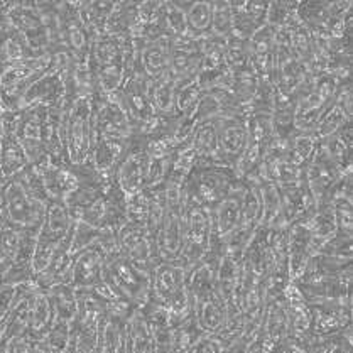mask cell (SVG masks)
Returning <instances> with one entry per match:
<instances>
[{"label":"cell","instance_id":"obj_1","mask_svg":"<svg viewBox=\"0 0 353 353\" xmlns=\"http://www.w3.org/2000/svg\"><path fill=\"white\" fill-rule=\"evenodd\" d=\"M90 58L95 73L97 92L114 95L122 86L135 59L139 58V51L135 50L130 34L123 36L103 34L92 41Z\"/></svg>","mask_w":353,"mask_h":353},{"label":"cell","instance_id":"obj_2","mask_svg":"<svg viewBox=\"0 0 353 353\" xmlns=\"http://www.w3.org/2000/svg\"><path fill=\"white\" fill-rule=\"evenodd\" d=\"M188 270L176 262H159L151 272V299L168 311L172 328L193 316Z\"/></svg>","mask_w":353,"mask_h":353},{"label":"cell","instance_id":"obj_3","mask_svg":"<svg viewBox=\"0 0 353 353\" xmlns=\"http://www.w3.org/2000/svg\"><path fill=\"white\" fill-rule=\"evenodd\" d=\"M242 185L235 168L225 164H194L185 185V196L213 210Z\"/></svg>","mask_w":353,"mask_h":353},{"label":"cell","instance_id":"obj_4","mask_svg":"<svg viewBox=\"0 0 353 353\" xmlns=\"http://www.w3.org/2000/svg\"><path fill=\"white\" fill-rule=\"evenodd\" d=\"M93 135V95L80 97L71 103L65 123L66 163L78 166L90 159Z\"/></svg>","mask_w":353,"mask_h":353},{"label":"cell","instance_id":"obj_5","mask_svg":"<svg viewBox=\"0 0 353 353\" xmlns=\"http://www.w3.org/2000/svg\"><path fill=\"white\" fill-rule=\"evenodd\" d=\"M183 252L176 264L188 270L198 264L208 250L212 240V210L190 201L186 196L183 206Z\"/></svg>","mask_w":353,"mask_h":353},{"label":"cell","instance_id":"obj_6","mask_svg":"<svg viewBox=\"0 0 353 353\" xmlns=\"http://www.w3.org/2000/svg\"><path fill=\"white\" fill-rule=\"evenodd\" d=\"M105 281L137 310L151 299V274L135 268L122 252L105 262Z\"/></svg>","mask_w":353,"mask_h":353},{"label":"cell","instance_id":"obj_7","mask_svg":"<svg viewBox=\"0 0 353 353\" xmlns=\"http://www.w3.org/2000/svg\"><path fill=\"white\" fill-rule=\"evenodd\" d=\"M51 130L52 107H32L28 110H21L16 135L32 166H39L46 161H51L48 154Z\"/></svg>","mask_w":353,"mask_h":353},{"label":"cell","instance_id":"obj_8","mask_svg":"<svg viewBox=\"0 0 353 353\" xmlns=\"http://www.w3.org/2000/svg\"><path fill=\"white\" fill-rule=\"evenodd\" d=\"M52 56L31 58L0 66V97L10 112H21L26 92L51 66Z\"/></svg>","mask_w":353,"mask_h":353},{"label":"cell","instance_id":"obj_9","mask_svg":"<svg viewBox=\"0 0 353 353\" xmlns=\"http://www.w3.org/2000/svg\"><path fill=\"white\" fill-rule=\"evenodd\" d=\"M338 85L340 81L328 71L313 77L311 86L299 97L296 103L294 127L298 132H311L314 129L318 120L335 100Z\"/></svg>","mask_w":353,"mask_h":353},{"label":"cell","instance_id":"obj_10","mask_svg":"<svg viewBox=\"0 0 353 353\" xmlns=\"http://www.w3.org/2000/svg\"><path fill=\"white\" fill-rule=\"evenodd\" d=\"M0 193L6 206L7 223L19 230H39L48 205L37 201L17 176L3 183Z\"/></svg>","mask_w":353,"mask_h":353},{"label":"cell","instance_id":"obj_11","mask_svg":"<svg viewBox=\"0 0 353 353\" xmlns=\"http://www.w3.org/2000/svg\"><path fill=\"white\" fill-rule=\"evenodd\" d=\"M149 168H151V156L145 148V142L134 134L127 142L122 159L114 172L115 183L127 198L149 188Z\"/></svg>","mask_w":353,"mask_h":353},{"label":"cell","instance_id":"obj_12","mask_svg":"<svg viewBox=\"0 0 353 353\" xmlns=\"http://www.w3.org/2000/svg\"><path fill=\"white\" fill-rule=\"evenodd\" d=\"M93 129L95 135L115 141H129L134 135V125L123 108L117 93L95 92L93 95Z\"/></svg>","mask_w":353,"mask_h":353},{"label":"cell","instance_id":"obj_13","mask_svg":"<svg viewBox=\"0 0 353 353\" xmlns=\"http://www.w3.org/2000/svg\"><path fill=\"white\" fill-rule=\"evenodd\" d=\"M307 303L352 298V265L333 276H301L292 281Z\"/></svg>","mask_w":353,"mask_h":353},{"label":"cell","instance_id":"obj_14","mask_svg":"<svg viewBox=\"0 0 353 353\" xmlns=\"http://www.w3.org/2000/svg\"><path fill=\"white\" fill-rule=\"evenodd\" d=\"M119 249L130 262L144 272L151 274L152 269L159 264L156 255V245L152 236L142 225L125 221L119 228Z\"/></svg>","mask_w":353,"mask_h":353},{"label":"cell","instance_id":"obj_15","mask_svg":"<svg viewBox=\"0 0 353 353\" xmlns=\"http://www.w3.org/2000/svg\"><path fill=\"white\" fill-rule=\"evenodd\" d=\"M307 304L311 311V335H333L352 326L353 299H328Z\"/></svg>","mask_w":353,"mask_h":353},{"label":"cell","instance_id":"obj_16","mask_svg":"<svg viewBox=\"0 0 353 353\" xmlns=\"http://www.w3.org/2000/svg\"><path fill=\"white\" fill-rule=\"evenodd\" d=\"M220 156L225 166L235 168L249 141L247 115H221L215 119Z\"/></svg>","mask_w":353,"mask_h":353},{"label":"cell","instance_id":"obj_17","mask_svg":"<svg viewBox=\"0 0 353 353\" xmlns=\"http://www.w3.org/2000/svg\"><path fill=\"white\" fill-rule=\"evenodd\" d=\"M343 174H347V172H341L336 168V164L326 156L321 145L318 144L316 151H314L313 157H311L306 169H304V181L310 188L311 194L316 201V206L325 205L328 193Z\"/></svg>","mask_w":353,"mask_h":353},{"label":"cell","instance_id":"obj_18","mask_svg":"<svg viewBox=\"0 0 353 353\" xmlns=\"http://www.w3.org/2000/svg\"><path fill=\"white\" fill-rule=\"evenodd\" d=\"M105 259L100 247L92 245L74 257L70 286L77 291H93L105 283Z\"/></svg>","mask_w":353,"mask_h":353},{"label":"cell","instance_id":"obj_19","mask_svg":"<svg viewBox=\"0 0 353 353\" xmlns=\"http://www.w3.org/2000/svg\"><path fill=\"white\" fill-rule=\"evenodd\" d=\"M58 10L66 50L73 56L88 54L92 50V37L81 21L78 2H58Z\"/></svg>","mask_w":353,"mask_h":353},{"label":"cell","instance_id":"obj_20","mask_svg":"<svg viewBox=\"0 0 353 353\" xmlns=\"http://www.w3.org/2000/svg\"><path fill=\"white\" fill-rule=\"evenodd\" d=\"M314 255L313 236L304 221H294L286 230V261L291 281L303 274L307 261Z\"/></svg>","mask_w":353,"mask_h":353},{"label":"cell","instance_id":"obj_21","mask_svg":"<svg viewBox=\"0 0 353 353\" xmlns=\"http://www.w3.org/2000/svg\"><path fill=\"white\" fill-rule=\"evenodd\" d=\"M243 183L230 196L225 198L219 206L212 210V236L227 245L228 240L239 230L242 221Z\"/></svg>","mask_w":353,"mask_h":353},{"label":"cell","instance_id":"obj_22","mask_svg":"<svg viewBox=\"0 0 353 353\" xmlns=\"http://www.w3.org/2000/svg\"><path fill=\"white\" fill-rule=\"evenodd\" d=\"M34 168L39 171L44 190H46L51 201L63 203L78 186H80V179H78L77 172L71 168V164L46 161V163Z\"/></svg>","mask_w":353,"mask_h":353},{"label":"cell","instance_id":"obj_23","mask_svg":"<svg viewBox=\"0 0 353 353\" xmlns=\"http://www.w3.org/2000/svg\"><path fill=\"white\" fill-rule=\"evenodd\" d=\"M201 61L203 54L198 39H191V37L174 39L172 41L171 65H169L168 74L176 83H181V81L190 80L194 74H198Z\"/></svg>","mask_w":353,"mask_h":353},{"label":"cell","instance_id":"obj_24","mask_svg":"<svg viewBox=\"0 0 353 353\" xmlns=\"http://www.w3.org/2000/svg\"><path fill=\"white\" fill-rule=\"evenodd\" d=\"M234 14V32L232 36L250 41L262 26L268 22L269 2H230Z\"/></svg>","mask_w":353,"mask_h":353},{"label":"cell","instance_id":"obj_25","mask_svg":"<svg viewBox=\"0 0 353 353\" xmlns=\"http://www.w3.org/2000/svg\"><path fill=\"white\" fill-rule=\"evenodd\" d=\"M261 335L264 338L265 345L272 352L281 341L289 336V320H288V307L284 294L279 298L268 299L264 311V320H262Z\"/></svg>","mask_w":353,"mask_h":353},{"label":"cell","instance_id":"obj_26","mask_svg":"<svg viewBox=\"0 0 353 353\" xmlns=\"http://www.w3.org/2000/svg\"><path fill=\"white\" fill-rule=\"evenodd\" d=\"M172 37L164 34L154 43L148 44L141 52H139V63H141L142 71L151 81L161 80L169 73V65H171V52H172Z\"/></svg>","mask_w":353,"mask_h":353},{"label":"cell","instance_id":"obj_27","mask_svg":"<svg viewBox=\"0 0 353 353\" xmlns=\"http://www.w3.org/2000/svg\"><path fill=\"white\" fill-rule=\"evenodd\" d=\"M288 307V320H289V338L303 341L311 336V311L310 304L303 298L301 292L294 284H289L284 292Z\"/></svg>","mask_w":353,"mask_h":353},{"label":"cell","instance_id":"obj_28","mask_svg":"<svg viewBox=\"0 0 353 353\" xmlns=\"http://www.w3.org/2000/svg\"><path fill=\"white\" fill-rule=\"evenodd\" d=\"M129 141H115V139H105L93 135L92 152H90V163L99 171L103 178H114V172L117 169L120 159Z\"/></svg>","mask_w":353,"mask_h":353},{"label":"cell","instance_id":"obj_29","mask_svg":"<svg viewBox=\"0 0 353 353\" xmlns=\"http://www.w3.org/2000/svg\"><path fill=\"white\" fill-rule=\"evenodd\" d=\"M216 270H219V265H213L206 261H200L193 268L188 269V294H190L193 310L219 291Z\"/></svg>","mask_w":353,"mask_h":353},{"label":"cell","instance_id":"obj_30","mask_svg":"<svg viewBox=\"0 0 353 353\" xmlns=\"http://www.w3.org/2000/svg\"><path fill=\"white\" fill-rule=\"evenodd\" d=\"M105 316H107L105 307L93 292L78 291V311L71 325V332L97 335Z\"/></svg>","mask_w":353,"mask_h":353},{"label":"cell","instance_id":"obj_31","mask_svg":"<svg viewBox=\"0 0 353 353\" xmlns=\"http://www.w3.org/2000/svg\"><path fill=\"white\" fill-rule=\"evenodd\" d=\"M352 122L345 123L336 134L330 135L325 141H320L318 144L321 145L323 151L326 152V156L336 164V168L341 172H352L353 168V156H352Z\"/></svg>","mask_w":353,"mask_h":353},{"label":"cell","instance_id":"obj_32","mask_svg":"<svg viewBox=\"0 0 353 353\" xmlns=\"http://www.w3.org/2000/svg\"><path fill=\"white\" fill-rule=\"evenodd\" d=\"M194 320L206 335H219L227 321V301L220 291L212 298L198 304L193 310Z\"/></svg>","mask_w":353,"mask_h":353},{"label":"cell","instance_id":"obj_33","mask_svg":"<svg viewBox=\"0 0 353 353\" xmlns=\"http://www.w3.org/2000/svg\"><path fill=\"white\" fill-rule=\"evenodd\" d=\"M125 353H152V332L141 310H135L123 326Z\"/></svg>","mask_w":353,"mask_h":353},{"label":"cell","instance_id":"obj_34","mask_svg":"<svg viewBox=\"0 0 353 353\" xmlns=\"http://www.w3.org/2000/svg\"><path fill=\"white\" fill-rule=\"evenodd\" d=\"M54 325V310L46 291H37L32 299L31 318H29L28 335L32 341H39Z\"/></svg>","mask_w":353,"mask_h":353},{"label":"cell","instance_id":"obj_35","mask_svg":"<svg viewBox=\"0 0 353 353\" xmlns=\"http://www.w3.org/2000/svg\"><path fill=\"white\" fill-rule=\"evenodd\" d=\"M50 296L52 310H54V323L71 326L78 311V291L70 284H58L46 291Z\"/></svg>","mask_w":353,"mask_h":353},{"label":"cell","instance_id":"obj_36","mask_svg":"<svg viewBox=\"0 0 353 353\" xmlns=\"http://www.w3.org/2000/svg\"><path fill=\"white\" fill-rule=\"evenodd\" d=\"M114 7L115 2H78L81 21L92 41L105 34V26Z\"/></svg>","mask_w":353,"mask_h":353},{"label":"cell","instance_id":"obj_37","mask_svg":"<svg viewBox=\"0 0 353 353\" xmlns=\"http://www.w3.org/2000/svg\"><path fill=\"white\" fill-rule=\"evenodd\" d=\"M176 88H178V83L169 74L161 80L152 81L151 103L154 115H161V117L178 115V112H176Z\"/></svg>","mask_w":353,"mask_h":353},{"label":"cell","instance_id":"obj_38","mask_svg":"<svg viewBox=\"0 0 353 353\" xmlns=\"http://www.w3.org/2000/svg\"><path fill=\"white\" fill-rule=\"evenodd\" d=\"M186 16L188 37L198 39L212 28V2H178Z\"/></svg>","mask_w":353,"mask_h":353},{"label":"cell","instance_id":"obj_39","mask_svg":"<svg viewBox=\"0 0 353 353\" xmlns=\"http://www.w3.org/2000/svg\"><path fill=\"white\" fill-rule=\"evenodd\" d=\"M137 19V3L135 2H115L114 10L105 26V34L108 36H123L132 32Z\"/></svg>","mask_w":353,"mask_h":353},{"label":"cell","instance_id":"obj_40","mask_svg":"<svg viewBox=\"0 0 353 353\" xmlns=\"http://www.w3.org/2000/svg\"><path fill=\"white\" fill-rule=\"evenodd\" d=\"M318 148V141L311 132H298L289 141L288 145V161H291L299 169H306L307 163L313 157Z\"/></svg>","mask_w":353,"mask_h":353},{"label":"cell","instance_id":"obj_41","mask_svg":"<svg viewBox=\"0 0 353 353\" xmlns=\"http://www.w3.org/2000/svg\"><path fill=\"white\" fill-rule=\"evenodd\" d=\"M348 122H352V117H348V115L338 107L335 101H333L328 107V110H326L325 114L321 115V119L318 120V123L314 125V129L311 130V134H313V137L316 139L318 142L325 141L330 135L336 134L338 130Z\"/></svg>","mask_w":353,"mask_h":353},{"label":"cell","instance_id":"obj_42","mask_svg":"<svg viewBox=\"0 0 353 353\" xmlns=\"http://www.w3.org/2000/svg\"><path fill=\"white\" fill-rule=\"evenodd\" d=\"M203 335H206V333H203V330L198 326L193 314V316L188 318L186 321L179 323L178 326L172 328V338H174V348H172V350L190 353L191 348L196 345V341L200 340Z\"/></svg>","mask_w":353,"mask_h":353},{"label":"cell","instance_id":"obj_43","mask_svg":"<svg viewBox=\"0 0 353 353\" xmlns=\"http://www.w3.org/2000/svg\"><path fill=\"white\" fill-rule=\"evenodd\" d=\"M163 17L168 36H171L172 39L188 37L186 16L178 2H163Z\"/></svg>","mask_w":353,"mask_h":353},{"label":"cell","instance_id":"obj_44","mask_svg":"<svg viewBox=\"0 0 353 353\" xmlns=\"http://www.w3.org/2000/svg\"><path fill=\"white\" fill-rule=\"evenodd\" d=\"M210 32L219 37H230L234 32V14L230 2H212V28Z\"/></svg>","mask_w":353,"mask_h":353},{"label":"cell","instance_id":"obj_45","mask_svg":"<svg viewBox=\"0 0 353 353\" xmlns=\"http://www.w3.org/2000/svg\"><path fill=\"white\" fill-rule=\"evenodd\" d=\"M100 230L90 227V225L83 223V221H74L73 232H71V240H70V252L73 257H77L78 254L83 252L88 247L95 245L97 240H99Z\"/></svg>","mask_w":353,"mask_h":353},{"label":"cell","instance_id":"obj_46","mask_svg":"<svg viewBox=\"0 0 353 353\" xmlns=\"http://www.w3.org/2000/svg\"><path fill=\"white\" fill-rule=\"evenodd\" d=\"M227 66L230 71H240L250 66L249 41L230 36L227 39Z\"/></svg>","mask_w":353,"mask_h":353},{"label":"cell","instance_id":"obj_47","mask_svg":"<svg viewBox=\"0 0 353 353\" xmlns=\"http://www.w3.org/2000/svg\"><path fill=\"white\" fill-rule=\"evenodd\" d=\"M352 235H345L336 232L332 239H328L325 243H321L320 249L316 250V254L328 255V257L336 259H352Z\"/></svg>","mask_w":353,"mask_h":353},{"label":"cell","instance_id":"obj_48","mask_svg":"<svg viewBox=\"0 0 353 353\" xmlns=\"http://www.w3.org/2000/svg\"><path fill=\"white\" fill-rule=\"evenodd\" d=\"M227 345L216 335H203L190 353H223Z\"/></svg>","mask_w":353,"mask_h":353},{"label":"cell","instance_id":"obj_49","mask_svg":"<svg viewBox=\"0 0 353 353\" xmlns=\"http://www.w3.org/2000/svg\"><path fill=\"white\" fill-rule=\"evenodd\" d=\"M272 353H306L304 350L303 343H299L294 338H286L284 341H281L276 348H274Z\"/></svg>","mask_w":353,"mask_h":353},{"label":"cell","instance_id":"obj_50","mask_svg":"<svg viewBox=\"0 0 353 353\" xmlns=\"http://www.w3.org/2000/svg\"><path fill=\"white\" fill-rule=\"evenodd\" d=\"M243 353H272L269 350V347L265 345L264 338L261 335V330H259V333L255 335L254 338H250L249 341H247L245 345V350Z\"/></svg>","mask_w":353,"mask_h":353},{"label":"cell","instance_id":"obj_51","mask_svg":"<svg viewBox=\"0 0 353 353\" xmlns=\"http://www.w3.org/2000/svg\"><path fill=\"white\" fill-rule=\"evenodd\" d=\"M245 345H247V341L239 340V341H235V343L228 345V347L225 348L223 353H243V350H245Z\"/></svg>","mask_w":353,"mask_h":353},{"label":"cell","instance_id":"obj_52","mask_svg":"<svg viewBox=\"0 0 353 353\" xmlns=\"http://www.w3.org/2000/svg\"><path fill=\"white\" fill-rule=\"evenodd\" d=\"M6 223H7L6 206H3V198H2V193H0V228H2Z\"/></svg>","mask_w":353,"mask_h":353},{"label":"cell","instance_id":"obj_53","mask_svg":"<svg viewBox=\"0 0 353 353\" xmlns=\"http://www.w3.org/2000/svg\"><path fill=\"white\" fill-rule=\"evenodd\" d=\"M6 112H9V108L6 107V103H3L2 97H0V119H2V115L6 114Z\"/></svg>","mask_w":353,"mask_h":353},{"label":"cell","instance_id":"obj_54","mask_svg":"<svg viewBox=\"0 0 353 353\" xmlns=\"http://www.w3.org/2000/svg\"><path fill=\"white\" fill-rule=\"evenodd\" d=\"M3 185V179H2V169H0V186Z\"/></svg>","mask_w":353,"mask_h":353}]
</instances>
